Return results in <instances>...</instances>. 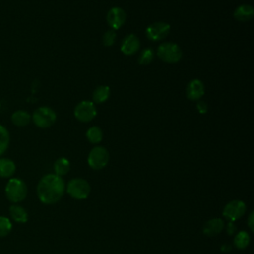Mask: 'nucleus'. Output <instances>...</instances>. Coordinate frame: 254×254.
I'll return each instance as SVG.
<instances>
[{"label":"nucleus","mask_w":254,"mask_h":254,"mask_svg":"<svg viewBox=\"0 0 254 254\" xmlns=\"http://www.w3.org/2000/svg\"><path fill=\"white\" fill-rule=\"evenodd\" d=\"M154 51L152 49H144L140 55H139V58H138V62L140 64H143V65H146V64H149L153 60H154Z\"/></svg>","instance_id":"nucleus-24"},{"label":"nucleus","mask_w":254,"mask_h":254,"mask_svg":"<svg viewBox=\"0 0 254 254\" xmlns=\"http://www.w3.org/2000/svg\"><path fill=\"white\" fill-rule=\"evenodd\" d=\"M107 23L112 30H117L121 28L126 20V13L120 7H113L111 8L106 16Z\"/></svg>","instance_id":"nucleus-10"},{"label":"nucleus","mask_w":254,"mask_h":254,"mask_svg":"<svg viewBox=\"0 0 254 254\" xmlns=\"http://www.w3.org/2000/svg\"><path fill=\"white\" fill-rule=\"evenodd\" d=\"M253 15H254V9L251 5H248V4H242L238 6L233 13L234 18L240 22L250 21L253 18Z\"/></svg>","instance_id":"nucleus-15"},{"label":"nucleus","mask_w":254,"mask_h":254,"mask_svg":"<svg viewBox=\"0 0 254 254\" xmlns=\"http://www.w3.org/2000/svg\"><path fill=\"white\" fill-rule=\"evenodd\" d=\"M67 193L75 199H85L90 193V186L84 179H72L66 186Z\"/></svg>","instance_id":"nucleus-5"},{"label":"nucleus","mask_w":254,"mask_h":254,"mask_svg":"<svg viewBox=\"0 0 254 254\" xmlns=\"http://www.w3.org/2000/svg\"><path fill=\"white\" fill-rule=\"evenodd\" d=\"M235 231H236V226H235V224L233 223V221H229V222L227 223V225H226V232H227V234L232 235Z\"/></svg>","instance_id":"nucleus-27"},{"label":"nucleus","mask_w":254,"mask_h":254,"mask_svg":"<svg viewBox=\"0 0 254 254\" xmlns=\"http://www.w3.org/2000/svg\"><path fill=\"white\" fill-rule=\"evenodd\" d=\"M86 138L91 144H98L103 138V132L98 126H92L87 130Z\"/></svg>","instance_id":"nucleus-21"},{"label":"nucleus","mask_w":254,"mask_h":254,"mask_svg":"<svg viewBox=\"0 0 254 254\" xmlns=\"http://www.w3.org/2000/svg\"><path fill=\"white\" fill-rule=\"evenodd\" d=\"M31 117L34 124L37 127L45 129V128L51 127L55 123L57 119V114L55 110L52 109L51 107L41 106L33 112Z\"/></svg>","instance_id":"nucleus-4"},{"label":"nucleus","mask_w":254,"mask_h":254,"mask_svg":"<svg viewBox=\"0 0 254 254\" xmlns=\"http://www.w3.org/2000/svg\"><path fill=\"white\" fill-rule=\"evenodd\" d=\"M109 161V153L102 146H96L91 149L87 157V163L93 170L103 169Z\"/></svg>","instance_id":"nucleus-6"},{"label":"nucleus","mask_w":254,"mask_h":254,"mask_svg":"<svg viewBox=\"0 0 254 254\" xmlns=\"http://www.w3.org/2000/svg\"><path fill=\"white\" fill-rule=\"evenodd\" d=\"M253 211L250 213V215H249V217H248V225H249V228L251 229V231H253V229H254V226H253V223H254V221H253Z\"/></svg>","instance_id":"nucleus-28"},{"label":"nucleus","mask_w":254,"mask_h":254,"mask_svg":"<svg viewBox=\"0 0 254 254\" xmlns=\"http://www.w3.org/2000/svg\"><path fill=\"white\" fill-rule=\"evenodd\" d=\"M171 30V26L165 22H155L149 25L145 31L146 37L154 42L165 39Z\"/></svg>","instance_id":"nucleus-8"},{"label":"nucleus","mask_w":254,"mask_h":254,"mask_svg":"<svg viewBox=\"0 0 254 254\" xmlns=\"http://www.w3.org/2000/svg\"><path fill=\"white\" fill-rule=\"evenodd\" d=\"M116 41V33L114 32V30L110 29L108 31H106L104 34H103V37H102V42H103V45L106 46V47H110L112 46Z\"/></svg>","instance_id":"nucleus-25"},{"label":"nucleus","mask_w":254,"mask_h":254,"mask_svg":"<svg viewBox=\"0 0 254 254\" xmlns=\"http://www.w3.org/2000/svg\"><path fill=\"white\" fill-rule=\"evenodd\" d=\"M110 96V88L107 85H100L96 87L92 93V99L95 103H103Z\"/></svg>","instance_id":"nucleus-18"},{"label":"nucleus","mask_w":254,"mask_h":254,"mask_svg":"<svg viewBox=\"0 0 254 254\" xmlns=\"http://www.w3.org/2000/svg\"><path fill=\"white\" fill-rule=\"evenodd\" d=\"M250 242V236L246 231H240L236 234L233 244L238 249H244L249 245Z\"/></svg>","instance_id":"nucleus-22"},{"label":"nucleus","mask_w":254,"mask_h":254,"mask_svg":"<svg viewBox=\"0 0 254 254\" xmlns=\"http://www.w3.org/2000/svg\"><path fill=\"white\" fill-rule=\"evenodd\" d=\"M13 228V224L10 218L0 215V238L7 236Z\"/></svg>","instance_id":"nucleus-23"},{"label":"nucleus","mask_w":254,"mask_h":254,"mask_svg":"<svg viewBox=\"0 0 254 254\" xmlns=\"http://www.w3.org/2000/svg\"><path fill=\"white\" fill-rule=\"evenodd\" d=\"M223 227H224V223L221 218H212L204 223L202 231L204 235L211 237L219 234L222 231Z\"/></svg>","instance_id":"nucleus-13"},{"label":"nucleus","mask_w":254,"mask_h":254,"mask_svg":"<svg viewBox=\"0 0 254 254\" xmlns=\"http://www.w3.org/2000/svg\"><path fill=\"white\" fill-rule=\"evenodd\" d=\"M9 214L12 220L17 223H26L29 218L27 210L17 203H14L9 207Z\"/></svg>","instance_id":"nucleus-14"},{"label":"nucleus","mask_w":254,"mask_h":254,"mask_svg":"<svg viewBox=\"0 0 254 254\" xmlns=\"http://www.w3.org/2000/svg\"><path fill=\"white\" fill-rule=\"evenodd\" d=\"M10 145V133L8 129L0 124V157L8 150Z\"/></svg>","instance_id":"nucleus-20"},{"label":"nucleus","mask_w":254,"mask_h":254,"mask_svg":"<svg viewBox=\"0 0 254 254\" xmlns=\"http://www.w3.org/2000/svg\"><path fill=\"white\" fill-rule=\"evenodd\" d=\"M64 190L65 185L64 179L56 174L44 176L37 186V195L45 204L58 202L63 197Z\"/></svg>","instance_id":"nucleus-1"},{"label":"nucleus","mask_w":254,"mask_h":254,"mask_svg":"<svg viewBox=\"0 0 254 254\" xmlns=\"http://www.w3.org/2000/svg\"><path fill=\"white\" fill-rule=\"evenodd\" d=\"M157 56L165 63L174 64L178 63L183 56V51L175 43L167 42L161 44L157 49Z\"/></svg>","instance_id":"nucleus-3"},{"label":"nucleus","mask_w":254,"mask_h":254,"mask_svg":"<svg viewBox=\"0 0 254 254\" xmlns=\"http://www.w3.org/2000/svg\"><path fill=\"white\" fill-rule=\"evenodd\" d=\"M16 172V165L14 161L9 158L0 157V178H11Z\"/></svg>","instance_id":"nucleus-16"},{"label":"nucleus","mask_w":254,"mask_h":254,"mask_svg":"<svg viewBox=\"0 0 254 254\" xmlns=\"http://www.w3.org/2000/svg\"><path fill=\"white\" fill-rule=\"evenodd\" d=\"M246 211V205L241 200H231L228 202L222 211L223 216L229 221H235L242 217Z\"/></svg>","instance_id":"nucleus-9"},{"label":"nucleus","mask_w":254,"mask_h":254,"mask_svg":"<svg viewBox=\"0 0 254 254\" xmlns=\"http://www.w3.org/2000/svg\"><path fill=\"white\" fill-rule=\"evenodd\" d=\"M28 194L26 183L18 178H11L5 186V195L9 201L19 203L23 201Z\"/></svg>","instance_id":"nucleus-2"},{"label":"nucleus","mask_w":254,"mask_h":254,"mask_svg":"<svg viewBox=\"0 0 254 254\" xmlns=\"http://www.w3.org/2000/svg\"><path fill=\"white\" fill-rule=\"evenodd\" d=\"M187 97L190 100H198L204 94V85L200 79H192L190 80L186 89Z\"/></svg>","instance_id":"nucleus-12"},{"label":"nucleus","mask_w":254,"mask_h":254,"mask_svg":"<svg viewBox=\"0 0 254 254\" xmlns=\"http://www.w3.org/2000/svg\"><path fill=\"white\" fill-rule=\"evenodd\" d=\"M196 107H197L198 112H200V113H205L207 111V104L204 101H202V100L198 101Z\"/></svg>","instance_id":"nucleus-26"},{"label":"nucleus","mask_w":254,"mask_h":254,"mask_svg":"<svg viewBox=\"0 0 254 254\" xmlns=\"http://www.w3.org/2000/svg\"><path fill=\"white\" fill-rule=\"evenodd\" d=\"M221 250H222V251H224V252H227V251L231 250V246H230V245H228V244H224V245H222V246H221Z\"/></svg>","instance_id":"nucleus-29"},{"label":"nucleus","mask_w":254,"mask_h":254,"mask_svg":"<svg viewBox=\"0 0 254 254\" xmlns=\"http://www.w3.org/2000/svg\"><path fill=\"white\" fill-rule=\"evenodd\" d=\"M70 169L69 161L66 158H59L54 164V170L57 176L63 177L68 173Z\"/></svg>","instance_id":"nucleus-19"},{"label":"nucleus","mask_w":254,"mask_h":254,"mask_svg":"<svg viewBox=\"0 0 254 254\" xmlns=\"http://www.w3.org/2000/svg\"><path fill=\"white\" fill-rule=\"evenodd\" d=\"M31 120H32L31 114L26 110L19 109V110L14 111L11 115L12 123L18 127H24V126L28 125Z\"/></svg>","instance_id":"nucleus-17"},{"label":"nucleus","mask_w":254,"mask_h":254,"mask_svg":"<svg viewBox=\"0 0 254 254\" xmlns=\"http://www.w3.org/2000/svg\"><path fill=\"white\" fill-rule=\"evenodd\" d=\"M139 49H140V40L136 35L134 34L127 35L122 40L120 50L124 55L132 56L135 53H137Z\"/></svg>","instance_id":"nucleus-11"},{"label":"nucleus","mask_w":254,"mask_h":254,"mask_svg":"<svg viewBox=\"0 0 254 254\" xmlns=\"http://www.w3.org/2000/svg\"><path fill=\"white\" fill-rule=\"evenodd\" d=\"M74 116L80 122H89L97 114L95 105L92 101L83 100L76 104L74 107Z\"/></svg>","instance_id":"nucleus-7"}]
</instances>
